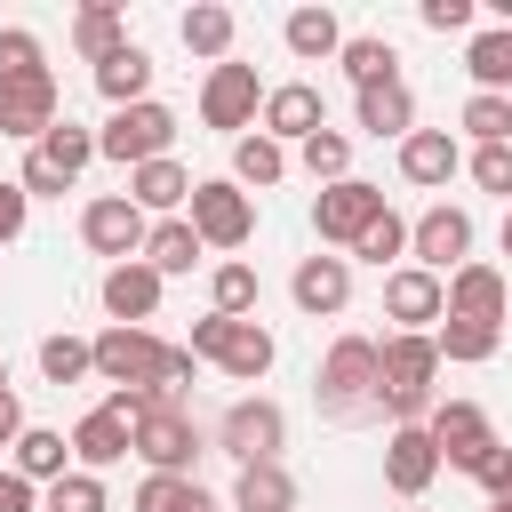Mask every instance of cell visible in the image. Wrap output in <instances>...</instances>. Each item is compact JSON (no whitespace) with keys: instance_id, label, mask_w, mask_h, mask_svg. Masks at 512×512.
Returning <instances> with one entry per match:
<instances>
[{"instance_id":"6","label":"cell","mask_w":512,"mask_h":512,"mask_svg":"<svg viewBox=\"0 0 512 512\" xmlns=\"http://www.w3.org/2000/svg\"><path fill=\"white\" fill-rule=\"evenodd\" d=\"M184 224L200 232V248H248V232H256V200H248L232 176H208V184H192Z\"/></svg>"},{"instance_id":"37","label":"cell","mask_w":512,"mask_h":512,"mask_svg":"<svg viewBox=\"0 0 512 512\" xmlns=\"http://www.w3.org/2000/svg\"><path fill=\"white\" fill-rule=\"evenodd\" d=\"M296 160H304L312 184H344V176H352V136H344V128H320V136L296 144Z\"/></svg>"},{"instance_id":"35","label":"cell","mask_w":512,"mask_h":512,"mask_svg":"<svg viewBox=\"0 0 512 512\" xmlns=\"http://www.w3.org/2000/svg\"><path fill=\"white\" fill-rule=\"evenodd\" d=\"M280 176H288V152H280L264 128H256V136H232V184H256V192H264V184H280Z\"/></svg>"},{"instance_id":"53","label":"cell","mask_w":512,"mask_h":512,"mask_svg":"<svg viewBox=\"0 0 512 512\" xmlns=\"http://www.w3.org/2000/svg\"><path fill=\"white\" fill-rule=\"evenodd\" d=\"M488 512H512V504H488Z\"/></svg>"},{"instance_id":"39","label":"cell","mask_w":512,"mask_h":512,"mask_svg":"<svg viewBox=\"0 0 512 512\" xmlns=\"http://www.w3.org/2000/svg\"><path fill=\"white\" fill-rule=\"evenodd\" d=\"M464 136L472 144H512V96H464Z\"/></svg>"},{"instance_id":"24","label":"cell","mask_w":512,"mask_h":512,"mask_svg":"<svg viewBox=\"0 0 512 512\" xmlns=\"http://www.w3.org/2000/svg\"><path fill=\"white\" fill-rule=\"evenodd\" d=\"M8 472H24L32 488H48V480H64V472H72V440H64V432H48V424H24V432H16V448H8Z\"/></svg>"},{"instance_id":"42","label":"cell","mask_w":512,"mask_h":512,"mask_svg":"<svg viewBox=\"0 0 512 512\" xmlns=\"http://www.w3.org/2000/svg\"><path fill=\"white\" fill-rule=\"evenodd\" d=\"M40 512H104V480L72 464L64 480H48V496H40Z\"/></svg>"},{"instance_id":"49","label":"cell","mask_w":512,"mask_h":512,"mask_svg":"<svg viewBox=\"0 0 512 512\" xmlns=\"http://www.w3.org/2000/svg\"><path fill=\"white\" fill-rule=\"evenodd\" d=\"M32 504H40V488H32L24 472H8V464H0V512H32Z\"/></svg>"},{"instance_id":"16","label":"cell","mask_w":512,"mask_h":512,"mask_svg":"<svg viewBox=\"0 0 512 512\" xmlns=\"http://www.w3.org/2000/svg\"><path fill=\"white\" fill-rule=\"evenodd\" d=\"M432 480H440L432 432H424V424H392V440H384V488H392V496H424Z\"/></svg>"},{"instance_id":"29","label":"cell","mask_w":512,"mask_h":512,"mask_svg":"<svg viewBox=\"0 0 512 512\" xmlns=\"http://www.w3.org/2000/svg\"><path fill=\"white\" fill-rule=\"evenodd\" d=\"M136 264H152L160 280H176V272H192V264H200V232H192L184 216H160V224L144 232V256H136Z\"/></svg>"},{"instance_id":"50","label":"cell","mask_w":512,"mask_h":512,"mask_svg":"<svg viewBox=\"0 0 512 512\" xmlns=\"http://www.w3.org/2000/svg\"><path fill=\"white\" fill-rule=\"evenodd\" d=\"M16 432H24V400L0 392V448H16Z\"/></svg>"},{"instance_id":"17","label":"cell","mask_w":512,"mask_h":512,"mask_svg":"<svg viewBox=\"0 0 512 512\" xmlns=\"http://www.w3.org/2000/svg\"><path fill=\"white\" fill-rule=\"evenodd\" d=\"M288 296H296V312L336 320V312L352 304V256H304L296 280H288Z\"/></svg>"},{"instance_id":"27","label":"cell","mask_w":512,"mask_h":512,"mask_svg":"<svg viewBox=\"0 0 512 512\" xmlns=\"http://www.w3.org/2000/svg\"><path fill=\"white\" fill-rule=\"evenodd\" d=\"M464 72H472V96H512V24H488V32H472V48H464Z\"/></svg>"},{"instance_id":"52","label":"cell","mask_w":512,"mask_h":512,"mask_svg":"<svg viewBox=\"0 0 512 512\" xmlns=\"http://www.w3.org/2000/svg\"><path fill=\"white\" fill-rule=\"evenodd\" d=\"M0 392H8V360H0Z\"/></svg>"},{"instance_id":"19","label":"cell","mask_w":512,"mask_h":512,"mask_svg":"<svg viewBox=\"0 0 512 512\" xmlns=\"http://www.w3.org/2000/svg\"><path fill=\"white\" fill-rule=\"evenodd\" d=\"M48 128H56V72L0 88V136H24V144H40Z\"/></svg>"},{"instance_id":"33","label":"cell","mask_w":512,"mask_h":512,"mask_svg":"<svg viewBox=\"0 0 512 512\" xmlns=\"http://www.w3.org/2000/svg\"><path fill=\"white\" fill-rule=\"evenodd\" d=\"M280 40H288V56L320 64V56H336V48H344V24H336V8H296V16L280 24Z\"/></svg>"},{"instance_id":"41","label":"cell","mask_w":512,"mask_h":512,"mask_svg":"<svg viewBox=\"0 0 512 512\" xmlns=\"http://www.w3.org/2000/svg\"><path fill=\"white\" fill-rule=\"evenodd\" d=\"M40 376H48V384H80V376H96L88 336H40Z\"/></svg>"},{"instance_id":"44","label":"cell","mask_w":512,"mask_h":512,"mask_svg":"<svg viewBox=\"0 0 512 512\" xmlns=\"http://www.w3.org/2000/svg\"><path fill=\"white\" fill-rule=\"evenodd\" d=\"M48 64H40V40L24 32V24H8L0 32V88H16V80H40Z\"/></svg>"},{"instance_id":"48","label":"cell","mask_w":512,"mask_h":512,"mask_svg":"<svg viewBox=\"0 0 512 512\" xmlns=\"http://www.w3.org/2000/svg\"><path fill=\"white\" fill-rule=\"evenodd\" d=\"M24 216H32L24 184H0V248H8V240H24Z\"/></svg>"},{"instance_id":"22","label":"cell","mask_w":512,"mask_h":512,"mask_svg":"<svg viewBox=\"0 0 512 512\" xmlns=\"http://www.w3.org/2000/svg\"><path fill=\"white\" fill-rule=\"evenodd\" d=\"M456 168H464V152H456L448 128H416V136H400V176H408V184L432 192V184H448Z\"/></svg>"},{"instance_id":"21","label":"cell","mask_w":512,"mask_h":512,"mask_svg":"<svg viewBox=\"0 0 512 512\" xmlns=\"http://www.w3.org/2000/svg\"><path fill=\"white\" fill-rule=\"evenodd\" d=\"M72 456H80V472H104V464H120V456H128V416H120L112 400H96V408L72 424Z\"/></svg>"},{"instance_id":"14","label":"cell","mask_w":512,"mask_h":512,"mask_svg":"<svg viewBox=\"0 0 512 512\" xmlns=\"http://www.w3.org/2000/svg\"><path fill=\"white\" fill-rule=\"evenodd\" d=\"M264 136L288 152V144H304V136H320L328 128V104H320V88L312 80H280V88H264Z\"/></svg>"},{"instance_id":"31","label":"cell","mask_w":512,"mask_h":512,"mask_svg":"<svg viewBox=\"0 0 512 512\" xmlns=\"http://www.w3.org/2000/svg\"><path fill=\"white\" fill-rule=\"evenodd\" d=\"M232 504H240V512H296V480H288V464H240Z\"/></svg>"},{"instance_id":"46","label":"cell","mask_w":512,"mask_h":512,"mask_svg":"<svg viewBox=\"0 0 512 512\" xmlns=\"http://www.w3.org/2000/svg\"><path fill=\"white\" fill-rule=\"evenodd\" d=\"M472 480H480V488H488V504H512V448H504V440H496V448H488V464H480V472H472Z\"/></svg>"},{"instance_id":"9","label":"cell","mask_w":512,"mask_h":512,"mask_svg":"<svg viewBox=\"0 0 512 512\" xmlns=\"http://www.w3.org/2000/svg\"><path fill=\"white\" fill-rule=\"evenodd\" d=\"M424 432H432L440 464H456V472H480V464H488V448H496V424H488V408H480V400H440V408L424 416Z\"/></svg>"},{"instance_id":"7","label":"cell","mask_w":512,"mask_h":512,"mask_svg":"<svg viewBox=\"0 0 512 512\" xmlns=\"http://www.w3.org/2000/svg\"><path fill=\"white\" fill-rule=\"evenodd\" d=\"M88 360H96V376H104L112 392H152V384H160L168 344H160L152 328H104V336L88 344Z\"/></svg>"},{"instance_id":"11","label":"cell","mask_w":512,"mask_h":512,"mask_svg":"<svg viewBox=\"0 0 512 512\" xmlns=\"http://www.w3.org/2000/svg\"><path fill=\"white\" fill-rule=\"evenodd\" d=\"M408 256H416V272H432V280H448L456 264H472V216L464 208H424L416 224H408Z\"/></svg>"},{"instance_id":"34","label":"cell","mask_w":512,"mask_h":512,"mask_svg":"<svg viewBox=\"0 0 512 512\" xmlns=\"http://www.w3.org/2000/svg\"><path fill=\"white\" fill-rule=\"evenodd\" d=\"M432 344H440V360H464V368H480V360H496V344H504V328H488V320H456V312H440V328H432Z\"/></svg>"},{"instance_id":"45","label":"cell","mask_w":512,"mask_h":512,"mask_svg":"<svg viewBox=\"0 0 512 512\" xmlns=\"http://www.w3.org/2000/svg\"><path fill=\"white\" fill-rule=\"evenodd\" d=\"M472 184L512 200V144H472Z\"/></svg>"},{"instance_id":"8","label":"cell","mask_w":512,"mask_h":512,"mask_svg":"<svg viewBox=\"0 0 512 512\" xmlns=\"http://www.w3.org/2000/svg\"><path fill=\"white\" fill-rule=\"evenodd\" d=\"M216 448H224L232 464H280V448H288L280 400H232V408L216 416Z\"/></svg>"},{"instance_id":"18","label":"cell","mask_w":512,"mask_h":512,"mask_svg":"<svg viewBox=\"0 0 512 512\" xmlns=\"http://www.w3.org/2000/svg\"><path fill=\"white\" fill-rule=\"evenodd\" d=\"M104 312H112V328H144L152 312H160V272L152 264H104Z\"/></svg>"},{"instance_id":"26","label":"cell","mask_w":512,"mask_h":512,"mask_svg":"<svg viewBox=\"0 0 512 512\" xmlns=\"http://www.w3.org/2000/svg\"><path fill=\"white\" fill-rule=\"evenodd\" d=\"M128 200H136L144 216H168V208L192 200V168H184V160H144V168H128Z\"/></svg>"},{"instance_id":"28","label":"cell","mask_w":512,"mask_h":512,"mask_svg":"<svg viewBox=\"0 0 512 512\" xmlns=\"http://www.w3.org/2000/svg\"><path fill=\"white\" fill-rule=\"evenodd\" d=\"M96 96H104L112 112H120V104H144V96H152V56H144L136 40H128V48H112V56L96 64Z\"/></svg>"},{"instance_id":"2","label":"cell","mask_w":512,"mask_h":512,"mask_svg":"<svg viewBox=\"0 0 512 512\" xmlns=\"http://www.w3.org/2000/svg\"><path fill=\"white\" fill-rule=\"evenodd\" d=\"M432 376H440V344L432 336H384L376 344V384H384L376 408H392V424H424L432 416Z\"/></svg>"},{"instance_id":"30","label":"cell","mask_w":512,"mask_h":512,"mask_svg":"<svg viewBox=\"0 0 512 512\" xmlns=\"http://www.w3.org/2000/svg\"><path fill=\"white\" fill-rule=\"evenodd\" d=\"M336 64H344V80H352V88H376V80H400V56H392V40H384V32H344V48H336Z\"/></svg>"},{"instance_id":"23","label":"cell","mask_w":512,"mask_h":512,"mask_svg":"<svg viewBox=\"0 0 512 512\" xmlns=\"http://www.w3.org/2000/svg\"><path fill=\"white\" fill-rule=\"evenodd\" d=\"M272 360H280V344H272V328H256V320H232L224 344H216V368H224L232 384H264Z\"/></svg>"},{"instance_id":"13","label":"cell","mask_w":512,"mask_h":512,"mask_svg":"<svg viewBox=\"0 0 512 512\" xmlns=\"http://www.w3.org/2000/svg\"><path fill=\"white\" fill-rule=\"evenodd\" d=\"M376 216H384V192H376V184H360V176L320 184V200H312V232H320L328 248H352V240H360Z\"/></svg>"},{"instance_id":"1","label":"cell","mask_w":512,"mask_h":512,"mask_svg":"<svg viewBox=\"0 0 512 512\" xmlns=\"http://www.w3.org/2000/svg\"><path fill=\"white\" fill-rule=\"evenodd\" d=\"M312 400H320L328 424L376 416V400H384V384H376V344H368V336H336L328 360H320V376H312Z\"/></svg>"},{"instance_id":"36","label":"cell","mask_w":512,"mask_h":512,"mask_svg":"<svg viewBox=\"0 0 512 512\" xmlns=\"http://www.w3.org/2000/svg\"><path fill=\"white\" fill-rule=\"evenodd\" d=\"M72 48H80L88 64H104L112 48H128V32H120V8H104V0H88V8L72 16Z\"/></svg>"},{"instance_id":"4","label":"cell","mask_w":512,"mask_h":512,"mask_svg":"<svg viewBox=\"0 0 512 512\" xmlns=\"http://www.w3.org/2000/svg\"><path fill=\"white\" fill-rule=\"evenodd\" d=\"M128 456H144V472H168V480H192V464H200V424H192L184 408H168V400H152V408L136 416V432H128Z\"/></svg>"},{"instance_id":"40","label":"cell","mask_w":512,"mask_h":512,"mask_svg":"<svg viewBox=\"0 0 512 512\" xmlns=\"http://www.w3.org/2000/svg\"><path fill=\"white\" fill-rule=\"evenodd\" d=\"M208 296H216V312H224V320H248V312H256V264H240V256H232V264H216Z\"/></svg>"},{"instance_id":"47","label":"cell","mask_w":512,"mask_h":512,"mask_svg":"<svg viewBox=\"0 0 512 512\" xmlns=\"http://www.w3.org/2000/svg\"><path fill=\"white\" fill-rule=\"evenodd\" d=\"M424 32H472V0H424Z\"/></svg>"},{"instance_id":"20","label":"cell","mask_w":512,"mask_h":512,"mask_svg":"<svg viewBox=\"0 0 512 512\" xmlns=\"http://www.w3.org/2000/svg\"><path fill=\"white\" fill-rule=\"evenodd\" d=\"M440 288H448V312H456V320L504 328V272H496V264H456Z\"/></svg>"},{"instance_id":"12","label":"cell","mask_w":512,"mask_h":512,"mask_svg":"<svg viewBox=\"0 0 512 512\" xmlns=\"http://www.w3.org/2000/svg\"><path fill=\"white\" fill-rule=\"evenodd\" d=\"M264 112V88H256V64H208V80H200V120L208 128H224V136H240L248 120Z\"/></svg>"},{"instance_id":"10","label":"cell","mask_w":512,"mask_h":512,"mask_svg":"<svg viewBox=\"0 0 512 512\" xmlns=\"http://www.w3.org/2000/svg\"><path fill=\"white\" fill-rule=\"evenodd\" d=\"M144 232H152V216H144L128 192H104V200L80 208V240H88L96 256H112V264H136V256H144Z\"/></svg>"},{"instance_id":"32","label":"cell","mask_w":512,"mask_h":512,"mask_svg":"<svg viewBox=\"0 0 512 512\" xmlns=\"http://www.w3.org/2000/svg\"><path fill=\"white\" fill-rule=\"evenodd\" d=\"M176 32H184V48H192V56L224 64V56H232V32H240V16H232V8H216V0H200V8H184V24H176Z\"/></svg>"},{"instance_id":"3","label":"cell","mask_w":512,"mask_h":512,"mask_svg":"<svg viewBox=\"0 0 512 512\" xmlns=\"http://www.w3.org/2000/svg\"><path fill=\"white\" fill-rule=\"evenodd\" d=\"M88 160H96V136H88V128H72V120H56V128L24 152V176H16V184H24V200H64V192L80 184V168H88Z\"/></svg>"},{"instance_id":"38","label":"cell","mask_w":512,"mask_h":512,"mask_svg":"<svg viewBox=\"0 0 512 512\" xmlns=\"http://www.w3.org/2000/svg\"><path fill=\"white\" fill-rule=\"evenodd\" d=\"M136 512H216V496L200 480H168V472H144L136 488Z\"/></svg>"},{"instance_id":"43","label":"cell","mask_w":512,"mask_h":512,"mask_svg":"<svg viewBox=\"0 0 512 512\" xmlns=\"http://www.w3.org/2000/svg\"><path fill=\"white\" fill-rule=\"evenodd\" d=\"M352 256H368V264H392V272H400V256H408V224L384 208V216H376V224L352 240Z\"/></svg>"},{"instance_id":"5","label":"cell","mask_w":512,"mask_h":512,"mask_svg":"<svg viewBox=\"0 0 512 512\" xmlns=\"http://www.w3.org/2000/svg\"><path fill=\"white\" fill-rule=\"evenodd\" d=\"M168 144H176V112L168 104H120L104 128H96V152L104 160H120V168H144V160H168Z\"/></svg>"},{"instance_id":"15","label":"cell","mask_w":512,"mask_h":512,"mask_svg":"<svg viewBox=\"0 0 512 512\" xmlns=\"http://www.w3.org/2000/svg\"><path fill=\"white\" fill-rule=\"evenodd\" d=\"M440 312H448V288L432 272H416V264L384 272V320H400V336H432Z\"/></svg>"},{"instance_id":"51","label":"cell","mask_w":512,"mask_h":512,"mask_svg":"<svg viewBox=\"0 0 512 512\" xmlns=\"http://www.w3.org/2000/svg\"><path fill=\"white\" fill-rule=\"evenodd\" d=\"M504 256H512V208H504Z\"/></svg>"},{"instance_id":"25","label":"cell","mask_w":512,"mask_h":512,"mask_svg":"<svg viewBox=\"0 0 512 512\" xmlns=\"http://www.w3.org/2000/svg\"><path fill=\"white\" fill-rule=\"evenodd\" d=\"M360 128L368 136H416V88L408 80H376V88H360Z\"/></svg>"}]
</instances>
